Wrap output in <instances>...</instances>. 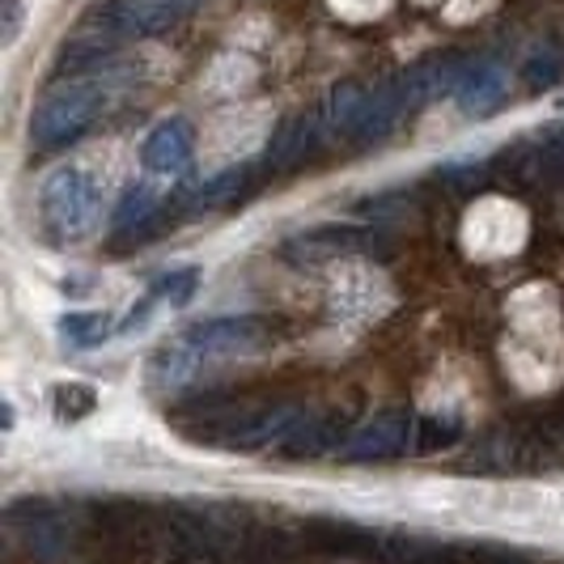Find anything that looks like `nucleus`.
Segmentation results:
<instances>
[{"label":"nucleus","instance_id":"obj_3","mask_svg":"<svg viewBox=\"0 0 564 564\" xmlns=\"http://www.w3.org/2000/svg\"><path fill=\"white\" fill-rule=\"evenodd\" d=\"M98 204H102V187L98 178L82 166H59L43 178V192H39V208H43V221L47 229L64 238V242H77L85 238L94 221H98Z\"/></svg>","mask_w":564,"mask_h":564},{"label":"nucleus","instance_id":"obj_18","mask_svg":"<svg viewBox=\"0 0 564 564\" xmlns=\"http://www.w3.org/2000/svg\"><path fill=\"white\" fill-rule=\"evenodd\" d=\"M199 289V268H178V272H170L162 281L149 289V302L158 306V302H170V306H187L192 297H196Z\"/></svg>","mask_w":564,"mask_h":564},{"label":"nucleus","instance_id":"obj_1","mask_svg":"<svg viewBox=\"0 0 564 564\" xmlns=\"http://www.w3.org/2000/svg\"><path fill=\"white\" fill-rule=\"evenodd\" d=\"M272 344V323L238 314V318H208L187 327L183 336L166 339L153 361H149V391L153 395H178L196 382L208 366H217L221 357H251L259 348Z\"/></svg>","mask_w":564,"mask_h":564},{"label":"nucleus","instance_id":"obj_5","mask_svg":"<svg viewBox=\"0 0 564 564\" xmlns=\"http://www.w3.org/2000/svg\"><path fill=\"white\" fill-rule=\"evenodd\" d=\"M416 446V416L391 408V412H378L373 421H366L344 446L339 458L344 463H382V458H399Z\"/></svg>","mask_w":564,"mask_h":564},{"label":"nucleus","instance_id":"obj_23","mask_svg":"<svg viewBox=\"0 0 564 564\" xmlns=\"http://www.w3.org/2000/svg\"><path fill=\"white\" fill-rule=\"evenodd\" d=\"M539 149H543V162H547V170H552V174H556V170H564V128L543 132V137H539Z\"/></svg>","mask_w":564,"mask_h":564},{"label":"nucleus","instance_id":"obj_7","mask_svg":"<svg viewBox=\"0 0 564 564\" xmlns=\"http://www.w3.org/2000/svg\"><path fill=\"white\" fill-rule=\"evenodd\" d=\"M192 0H111L98 13V26L111 30L115 39H149L178 22V13Z\"/></svg>","mask_w":564,"mask_h":564},{"label":"nucleus","instance_id":"obj_17","mask_svg":"<svg viewBox=\"0 0 564 564\" xmlns=\"http://www.w3.org/2000/svg\"><path fill=\"white\" fill-rule=\"evenodd\" d=\"M463 437V424L454 416H424L416 421V454H437V451H451L454 442Z\"/></svg>","mask_w":564,"mask_h":564},{"label":"nucleus","instance_id":"obj_2","mask_svg":"<svg viewBox=\"0 0 564 564\" xmlns=\"http://www.w3.org/2000/svg\"><path fill=\"white\" fill-rule=\"evenodd\" d=\"M111 94L115 85L107 77H73V82L47 89L30 119V141L39 149H59V144L77 141L85 128L111 107Z\"/></svg>","mask_w":564,"mask_h":564},{"label":"nucleus","instance_id":"obj_8","mask_svg":"<svg viewBox=\"0 0 564 564\" xmlns=\"http://www.w3.org/2000/svg\"><path fill=\"white\" fill-rule=\"evenodd\" d=\"M192 162V123L187 119H166L158 123L141 144V166L153 178H174Z\"/></svg>","mask_w":564,"mask_h":564},{"label":"nucleus","instance_id":"obj_13","mask_svg":"<svg viewBox=\"0 0 564 564\" xmlns=\"http://www.w3.org/2000/svg\"><path fill=\"white\" fill-rule=\"evenodd\" d=\"M115 52V34L98 26V34H77L59 47L56 56V73L59 77H85L94 68H102V59Z\"/></svg>","mask_w":564,"mask_h":564},{"label":"nucleus","instance_id":"obj_19","mask_svg":"<svg viewBox=\"0 0 564 564\" xmlns=\"http://www.w3.org/2000/svg\"><path fill=\"white\" fill-rule=\"evenodd\" d=\"M52 403H56L59 421L77 424L98 408V395H94V387H85V382H64V387L52 391Z\"/></svg>","mask_w":564,"mask_h":564},{"label":"nucleus","instance_id":"obj_16","mask_svg":"<svg viewBox=\"0 0 564 564\" xmlns=\"http://www.w3.org/2000/svg\"><path fill=\"white\" fill-rule=\"evenodd\" d=\"M107 327H111L107 314H64L59 318V339L73 344V348H94V344H102L111 336Z\"/></svg>","mask_w":564,"mask_h":564},{"label":"nucleus","instance_id":"obj_6","mask_svg":"<svg viewBox=\"0 0 564 564\" xmlns=\"http://www.w3.org/2000/svg\"><path fill=\"white\" fill-rule=\"evenodd\" d=\"M366 251H373V234L357 226H318L284 242V259L302 263V268H323V263H336V259H357V254Z\"/></svg>","mask_w":564,"mask_h":564},{"label":"nucleus","instance_id":"obj_9","mask_svg":"<svg viewBox=\"0 0 564 564\" xmlns=\"http://www.w3.org/2000/svg\"><path fill=\"white\" fill-rule=\"evenodd\" d=\"M506 94H509V77L497 59H476V64H467L458 85H454L458 111L471 115V119H480V115H488L492 107H501Z\"/></svg>","mask_w":564,"mask_h":564},{"label":"nucleus","instance_id":"obj_25","mask_svg":"<svg viewBox=\"0 0 564 564\" xmlns=\"http://www.w3.org/2000/svg\"><path fill=\"white\" fill-rule=\"evenodd\" d=\"M501 564H518V561H501Z\"/></svg>","mask_w":564,"mask_h":564},{"label":"nucleus","instance_id":"obj_14","mask_svg":"<svg viewBox=\"0 0 564 564\" xmlns=\"http://www.w3.org/2000/svg\"><path fill=\"white\" fill-rule=\"evenodd\" d=\"M336 442H339V416H327V421L306 416V421L297 424L281 446H276V454L302 463V458H323V454H332L336 451Z\"/></svg>","mask_w":564,"mask_h":564},{"label":"nucleus","instance_id":"obj_26","mask_svg":"<svg viewBox=\"0 0 564 564\" xmlns=\"http://www.w3.org/2000/svg\"><path fill=\"white\" fill-rule=\"evenodd\" d=\"M561 107H564V98H561Z\"/></svg>","mask_w":564,"mask_h":564},{"label":"nucleus","instance_id":"obj_21","mask_svg":"<svg viewBox=\"0 0 564 564\" xmlns=\"http://www.w3.org/2000/svg\"><path fill=\"white\" fill-rule=\"evenodd\" d=\"M522 77H527V85H535V89L552 85L556 77H561V56H556V52H535V56L527 59Z\"/></svg>","mask_w":564,"mask_h":564},{"label":"nucleus","instance_id":"obj_20","mask_svg":"<svg viewBox=\"0 0 564 564\" xmlns=\"http://www.w3.org/2000/svg\"><path fill=\"white\" fill-rule=\"evenodd\" d=\"M153 208H158V192L153 187H132L123 204H119V213H115V226L132 229V226H149V217H153Z\"/></svg>","mask_w":564,"mask_h":564},{"label":"nucleus","instance_id":"obj_10","mask_svg":"<svg viewBox=\"0 0 564 564\" xmlns=\"http://www.w3.org/2000/svg\"><path fill=\"white\" fill-rule=\"evenodd\" d=\"M9 518L18 522V518H26L22 522V535H26L30 552H39V556H59L68 543H73V527L59 518L56 506H47V501H22V506L9 509Z\"/></svg>","mask_w":564,"mask_h":564},{"label":"nucleus","instance_id":"obj_22","mask_svg":"<svg viewBox=\"0 0 564 564\" xmlns=\"http://www.w3.org/2000/svg\"><path fill=\"white\" fill-rule=\"evenodd\" d=\"M242 178H247V170H229V174H221V178L204 183V187H199V199H204V204H217V199L234 196V192L242 187Z\"/></svg>","mask_w":564,"mask_h":564},{"label":"nucleus","instance_id":"obj_11","mask_svg":"<svg viewBox=\"0 0 564 564\" xmlns=\"http://www.w3.org/2000/svg\"><path fill=\"white\" fill-rule=\"evenodd\" d=\"M403 115H412L408 94H403V82H391V85H382V89H373V94H366V107H361V119H357V128H352V141L373 144V141H382V137H391Z\"/></svg>","mask_w":564,"mask_h":564},{"label":"nucleus","instance_id":"obj_24","mask_svg":"<svg viewBox=\"0 0 564 564\" xmlns=\"http://www.w3.org/2000/svg\"><path fill=\"white\" fill-rule=\"evenodd\" d=\"M18 18H22L18 0H4V43H13V34H18Z\"/></svg>","mask_w":564,"mask_h":564},{"label":"nucleus","instance_id":"obj_15","mask_svg":"<svg viewBox=\"0 0 564 564\" xmlns=\"http://www.w3.org/2000/svg\"><path fill=\"white\" fill-rule=\"evenodd\" d=\"M361 107H366V89H361V85H339V89H332V98H327V107H323V123H327L332 132L352 137V128H357V119H361Z\"/></svg>","mask_w":564,"mask_h":564},{"label":"nucleus","instance_id":"obj_4","mask_svg":"<svg viewBox=\"0 0 564 564\" xmlns=\"http://www.w3.org/2000/svg\"><path fill=\"white\" fill-rule=\"evenodd\" d=\"M306 421L302 408H259V412H238L226 421L213 424L208 442L213 446H226V451H268V446H281L284 437Z\"/></svg>","mask_w":564,"mask_h":564},{"label":"nucleus","instance_id":"obj_12","mask_svg":"<svg viewBox=\"0 0 564 564\" xmlns=\"http://www.w3.org/2000/svg\"><path fill=\"white\" fill-rule=\"evenodd\" d=\"M318 132H323V115H297V119H289L281 132H276L272 149H268V166L284 170L306 162V153L318 144Z\"/></svg>","mask_w":564,"mask_h":564}]
</instances>
